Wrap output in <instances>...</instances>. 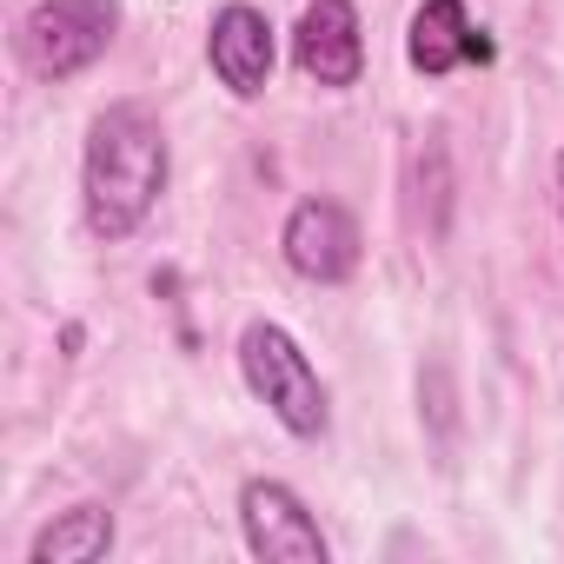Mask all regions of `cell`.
Wrapping results in <instances>:
<instances>
[{
	"label": "cell",
	"instance_id": "obj_1",
	"mask_svg": "<svg viewBox=\"0 0 564 564\" xmlns=\"http://www.w3.org/2000/svg\"><path fill=\"white\" fill-rule=\"evenodd\" d=\"M166 193V133L140 100H113L87 127V160H80V199L87 226L100 239H133L147 213Z\"/></svg>",
	"mask_w": 564,
	"mask_h": 564
},
{
	"label": "cell",
	"instance_id": "obj_2",
	"mask_svg": "<svg viewBox=\"0 0 564 564\" xmlns=\"http://www.w3.org/2000/svg\"><path fill=\"white\" fill-rule=\"evenodd\" d=\"M239 372H246L252 399H259L279 425H286L293 438H319V432H326V419H333L326 379H319V366L300 352V339H293L286 326L252 319V326L239 333Z\"/></svg>",
	"mask_w": 564,
	"mask_h": 564
},
{
	"label": "cell",
	"instance_id": "obj_3",
	"mask_svg": "<svg viewBox=\"0 0 564 564\" xmlns=\"http://www.w3.org/2000/svg\"><path fill=\"white\" fill-rule=\"evenodd\" d=\"M120 28V0H41L21 21V61L41 80H74L87 74Z\"/></svg>",
	"mask_w": 564,
	"mask_h": 564
},
{
	"label": "cell",
	"instance_id": "obj_4",
	"mask_svg": "<svg viewBox=\"0 0 564 564\" xmlns=\"http://www.w3.org/2000/svg\"><path fill=\"white\" fill-rule=\"evenodd\" d=\"M239 531H246V551L265 557V564H326L333 544L319 531V518L306 511V498L279 478H246L239 491Z\"/></svg>",
	"mask_w": 564,
	"mask_h": 564
},
{
	"label": "cell",
	"instance_id": "obj_5",
	"mask_svg": "<svg viewBox=\"0 0 564 564\" xmlns=\"http://www.w3.org/2000/svg\"><path fill=\"white\" fill-rule=\"evenodd\" d=\"M279 252H286V265L300 279H313V286H339V279L359 272V219L339 206V199H300L286 213V232H279Z\"/></svg>",
	"mask_w": 564,
	"mask_h": 564
},
{
	"label": "cell",
	"instance_id": "obj_6",
	"mask_svg": "<svg viewBox=\"0 0 564 564\" xmlns=\"http://www.w3.org/2000/svg\"><path fill=\"white\" fill-rule=\"evenodd\" d=\"M293 61L319 87H359L366 34H359V8H352V0H313V8L300 14V28H293Z\"/></svg>",
	"mask_w": 564,
	"mask_h": 564
},
{
	"label": "cell",
	"instance_id": "obj_7",
	"mask_svg": "<svg viewBox=\"0 0 564 564\" xmlns=\"http://www.w3.org/2000/svg\"><path fill=\"white\" fill-rule=\"evenodd\" d=\"M206 61H213V74H219V87L232 100H259L272 87V61H279L272 21L259 8H246V0L219 8L213 14V34H206Z\"/></svg>",
	"mask_w": 564,
	"mask_h": 564
},
{
	"label": "cell",
	"instance_id": "obj_8",
	"mask_svg": "<svg viewBox=\"0 0 564 564\" xmlns=\"http://www.w3.org/2000/svg\"><path fill=\"white\" fill-rule=\"evenodd\" d=\"M405 61L425 74V80H445L452 67H465V61H491V41L471 28V14H465V0H425V8L412 14V34H405Z\"/></svg>",
	"mask_w": 564,
	"mask_h": 564
},
{
	"label": "cell",
	"instance_id": "obj_9",
	"mask_svg": "<svg viewBox=\"0 0 564 564\" xmlns=\"http://www.w3.org/2000/svg\"><path fill=\"white\" fill-rule=\"evenodd\" d=\"M113 551V511L100 505H74L54 524H41V538L28 544L34 564H100Z\"/></svg>",
	"mask_w": 564,
	"mask_h": 564
},
{
	"label": "cell",
	"instance_id": "obj_10",
	"mask_svg": "<svg viewBox=\"0 0 564 564\" xmlns=\"http://www.w3.org/2000/svg\"><path fill=\"white\" fill-rule=\"evenodd\" d=\"M557 213H564V153H557Z\"/></svg>",
	"mask_w": 564,
	"mask_h": 564
}]
</instances>
